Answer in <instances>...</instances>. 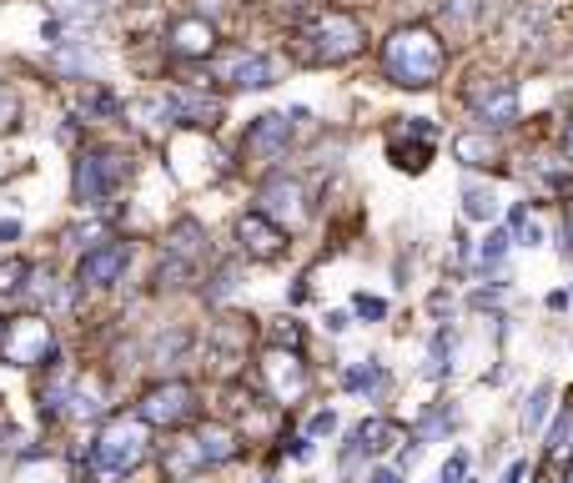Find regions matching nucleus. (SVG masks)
Listing matches in <instances>:
<instances>
[{"mask_svg": "<svg viewBox=\"0 0 573 483\" xmlns=\"http://www.w3.org/2000/svg\"><path fill=\"white\" fill-rule=\"evenodd\" d=\"M443 66H448V45L438 41V31H428V25H402V31H392L388 45H382V71H388L392 86L428 91V86H438Z\"/></svg>", "mask_w": 573, "mask_h": 483, "instance_id": "nucleus-1", "label": "nucleus"}, {"mask_svg": "<svg viewBox=\"0 0 573 483\" xmlns=\"http://www.w3.org/2000/svg\"><path fill=\"white\" fill-rule=\"evenodd\" d=\"M152 459V423L141 413H111L91 443V479L116 483Z\"/></svg>", "mask_w": 573, "mask_h": 483, "instance_id": "nucleus-2", "label": "nucleus"}, {"mask_svg": "<svg viewBox=\"0 0 573 483\" xmlns=\"http://www.w3.org/2000/svg\"><path fill=\"white\" fill-rule=\"evenodd\" d=\"M362 21H357L352 11H313L303 25H297V51H303V61H313V66H342V61H352L357 51H362Z\"/></svg>", "mask_w": 573, "mask_h": 483, "instance_id": "nucleus-3", "label": "nucleus"}, {"mask_svg": "<svg viewBox=\"0 0 573 483\" xmlns=\"http://www.w3.org/2000/svg\"><path fill=\"white\" fill-rule=\"evenodd\" d=\"M131 176V156L121 152V146H86V152L76 156V202L81 207H106L111 197H116L121 187H126Z\"/></svg>", "mask_w": 573, "mask_h": 483, "instance_id": "nucleus-4", "label": "nucleus"}, {"mask_svg": "<svg viewBox=\"0 0 573 483\" xmlns=\"http://www.w3.org/2000/svg\"><path fill=\"white\" fill-rule=\"evenodd\" d=\"M257 383L277 408H297L307 393H313V373H307L303 352H293V348H267L262 352Z\"/></svg>", "mask_w": 573, "mask_h": 483, "instance_id": "nucleus-5", "label": "nucleus"}, {"mask_svg": "<svg viewBox=\"0 0 573 483\" xmlns=\"http://www.w3.org/2000/svg\"><path fill=\"white\" fill-rule=\"evenodd\" d=\"M136 413L152 423V429H186V423H196V413H202V403H196V388L182 383V378H166V383H152L146 393H141Z\"/></svg>", "mask_w": 573, "mask_h": 483, "instance_id": "nucleus-6", "label": "nucleus"}, {"mask_svg": "<svg viewBox=\"0 0 573 483\" xmlns=\"http://www.w3.org/2000/svg\"><path fill=\"white\" fill-rule=\"evenodd\" d=\"M0 358L16 362V368H55V332H51V322H45L41 312L6 322V352H0Z\"/></svg>", "mask_w": 573, "mask_h": 483, "instance_id": "nucleus-7", "label": "nucleus"}, {"mask_svg": "<svg viewBox=\"0 0 573 483\" xmlns=\"http://www.w3.org/2000/svg\"><path fill=\"white\" fill-rule=\"evenodd\" d=\"M212 81H222V86H232V91H262L277 81V71H272V61L262 51L227 45V51L212 55Z\"/></svg>", "mask_w": 573, "mask_h": 483, "instance_id": "nucleus-8", "label": "nucleus"}, {"mask_svg": "<svg viewBox=\"0 0 573 483\" xmlns=\"http://www.w3.org/2000/svg\"><path fill=\"white\" fill-rule=\"evenodd\" d=\"M468 106H473V116L483 121V132L488 126L503 132V126L519 121V91H513V81H503V76H473V86H468Z\"/></svg>", "mask_w": 573, "mask_h": 483, "instance_id": "nucleus-9", "label": "nucleus"}, {"mask_svg": "<svg viewBox=\"0 0 573 483\" xmlns=\"http://www.w3.org/2000/svg\"><path fill=\"white\" fill-rule=\"evenodd\" d=\"M237 247H242V257H252V263H277V257L287 253V227L272 222L267 212H242L237 217Z\"/></svg>", "mask_w": 573, "mask_h": 483, "instance_id": "nucleus-10", "label": "nucleus"}, {"mask_svg": "<svg viewBox=\"0 0 573 483\" xmlns=\"http://www.w3.org/2000/svg\"><path fill=\"white\" fill-rule=\"evenodd\" d=\"M131 267V242H96L76 263V287H111Z\"/></svg>", "mask_w": 573, "mask_h": 483, "instance_id": "nucleus-11", "label": "nucleus"}, {"mask_svg": "<svg viewBox=\"0 0 573 483\" xmlns=\"http://www.w3.org/2000/svg\"><path fill=\"white\" fill-rule=\"evenodd\" d=\"M287 146H293V121L277 111L257 116L242 136V156H252V162H277V156H287Z\"/></svg>", "mask_w": 573, "mask_h": 483, "instance_id": "nucleus-12", "label": "nucleus"}, {"mask_svg": "<svg viewBox=\"0 0 573 483\" xmlns=\"http://www.w3.org/2000/svg\"><path fill=\"white\" fill-rule=\"evenodd\" d=\"M166 51L182 55V61H206V55H217V31L206 16H182L166 31Z\"/></svg>", "mask_w": 573, "mask_h": 483, "instance_id": "nucleus-13", "label": "nucleus"}, {"mask_svg": "<svg viewBox=\"0 0 573 483\" xmlns=\"http://www.w3.org/2000/svg\"><path fill=\"white\" fill-rule=\"evenodd\" d=\"M398 443H412L408 433H402V423H392V418H368V423H357V433L347 439V453H342V469H352V459L357 453H388V449H398Z\"/></svg>", "mask_w": 573, "mask_h": 483, "instance_id": "nucleus-14", "label": "nucleus"}, {"mask_svg": "<svg viewBox=\"0 0 573 483\" xmlns=\"http://www.w3.org/2000/svg\"><path fill=\"white\" fill-rule=\"evenodd\" d=\"M262 202H267V207H257V212H267L272 222L287 217V227H303V217H307V207H303V182H293V176H277V182L262 192Z\"/></svg>", "mask_w": 573, "mask_h": 483, "instance_id": "nucleus-15", "label": "nucleus"}, {"mask_svg": "<svg viewBox=\"0 0 573 483\" xmlns=\"http://www.w3.org/2000/svg\"><path fill=\"white\" fill-rule=\"evenodd\" d=\"M166 257H176V263H186V267H202V257H206L202 222H192V217L176 222V227L166 232Z\"/></svg>", "mask_w": 573, "mask_h": 483, "instance_id": "nucleus-16", "label": "nucleus"}, {"mask_svg": "<svg viewBox=\"0 0 573 483\" xmlns=\"http://www.w3.org/2000/svg\"><path fill=\"white\" fill-rule=\"evenodd\" d=\"M252 338H257V328H252V318H242V312H227V318H217L212 328H206V342H212L217 352H232V358L247 352Z\"/></svg>", "mask_w": 573, "mask_h": 483, "instance_id": "nucleus-17", "label": "nucleus"}, {"mask_svg": "<svg viewBox=\"0 0 573 483\" xmlns=\"http://www.w3.org/2000/svg\"><path fill=\"white\" fill-rule=\"evenodd\" d=\"M166 106H172L176 121H186V126H206V132L222 121V101H206V96H196V91H172Z\"/></svg>", "mask_w": 573, "mask_h": 483, "instance_id": "nucleus-18", "label": "nucleus"}, {"mask_svg": "<svg viewBox=\"0 0 573 483\" xmlns=\"http://www.w3.org/2000/svg\"><path fill=\"white\" fill-rule=\"evenodd\" d=\"M71 398H76V378L71 373H61V368H51V378L41 383V393H35V403H41V418H61V413H71Z\"/></svg>", "mask_w": 573, "mask_h": 483, "instance_id": "nucleus-19", "label": "nucleus"}, {"mask_svg": "<svg viewBox=\"0 0 573 483\" xmlns=\"http://www.w3.org/2000/svg\"><path fill=\"white\" fill-rule=\"evenodd\" d=\"M453 156L463 166H498V162H503V152H498V142L488 132H463L453 142Z\"/></svg>", "mask_w": 573, "mask_h": 483, "instance_id": "nucleus-20", "label": "nucleus"}, {"mask_svg": "<svg viewBox=\"0 0 573 483\" xmlns=\"http://www.w3.org/2000/svg\"><path fill=\"white\" fill-rule=\"evenodd\" d=\"M543 453H549L553 463L573 453V408H559V418H553V429H549V443H543Z\"/></svg>", "mask_w": 573, "mask_h": 483, "instance_id": "nucleus-21", "label": "nucleus"}, {"mask_svg": "<svg viewBox=\"0 0 573 483\" xmlns=\"http://www.w3.org/2000/svg\"><path fill=\"white\" fill-rule=\"evenodd\" d=\"M35 267L25 263V257H6L0 263V297H21L25 292V277H31Z\"/></svg>", "mask_w": 573, "mask_h": 483, "instance_id": "nucleus-22", "label": "nucleus"}, {"mask_svg": "<svg viewBox=\"0 0 573 483\" xmlns=\"http://www.w3.org/2000/svg\"><path fill=\"white\" fill-rule=\"evenodd\" d=\"M478 11H483V0H448V31H453V35H473Z\"/></svg>", "mask_w": 573, "mask_h": 483, "instance_id": "nucleus-23", "label": "nucleus"}, {"mask_svg": "<svg viewBox=\"0 0 573 483\" xmlns=\"http://www.w3.org/2000/svg\"><path fill=\"white\" fill-rule=\"evenodd\" d=\"M463 217L493 222V217H498V197H493L488 187H463Z\"/></svg>", "mask_w": 573, "mask_h": 483, "instance_id": "nucleus-24", "label": "nucleus"}, {"mask_svg": "<svg viewBox=\"0 0 573 483\" xmlns=\"http://www.w3.org/2000/svg\"><path fill=\"white\" fill-rule=\"evenodd\" d=\"M448 358H453V332L438 328V338H433V358H428V368H422V373H428V378H448V373H453V362H448Z\"/></svg>", "mask_w": 573, "mask_h": 483, "instance_id": "nucleus-25", "label": "nucleus"}, {"mask_svg": "<svg viewBox=\"0 0 573 483\" xmlns=\"http://www.w3.org/2000/svg\"><path fill=\"white\" fill-rule=\"evenodd\" d=\"M347 388H352V393H382L388 373H382L378 362H368V368H352V373H347Z\"/></svg>", "mask_w": 573, "mask_h": 483, "instance_id": "nucleus-26", "label": "nucleus"}, {"mask_svg": "<svg viewBox=\"0 0 573 483\" xmlns=\"http://www.w3.org/2000/svg\"><path fill=\"white\" fill-rule=\"evenodd\" d=\"M549 403H553V388L543 383V388H533V398L523 403V429H543V418H549Z\"/></svg>", "mask_w": 573, "mask_h": 483, "instance_id": "nucleus-27", "label": "nucleus"}, {"mask_svg": "<svg viewBox=\"0 0 573 483\" xmlns=\"http://www.w3.org/2000/svg\"><path fill=\"white\" fill-rule=\"evenodd\" d=\"M55 11L65 21H96L101 11H111V0H55Z\"/></svg>", "mask_w": 573, "mask_h": 483, "instance_id": "nucleus-28", "label": "nucleus"}, {"mask_svg": "<svg viewBox=\"0 0 573 483\" xmlns=\"http://www.w3.org/2000/svg\"><path fill=\"white\" fill-rule=\"evenodd\" d=\"M272 348L303 352V328H297V318H277V322H272Z\"/></svg>", "mask_w": 573, "mask_h": 483, "instance_id": "nucleus-29", "label": "nucleus"}, {"mask_svg": "<svg viewBox=\"0 0 573 483\" xmlns=\"http://www.w3.org/2000/svg\"><path fill=\"white\" fill-rule=\"evenodd\" d=\"M31 292H35V302H41V308H61V302H65V292L55 287L51 273H35V287H31Z\"/></svg>", "mask_w": 573, "mask_h": 483, "instance_id": "nucleus-30", "label": "nucleus"}, {"mask_svg": "<svg viewBox=\"0 0 573 483\" xmlns=\"http://www.w3.org/2000/svg\"><path fill=\"white\" fill-rule=\"evenodd\" d=\"M503 253H509V237H503V232H488L483 247H478V263H483V267H498V263H503Z\"/></svg>", "mask_w": 573, "mask_h": 483, "instance_id": "nucleus-31", "label": "nucleus"}, {"mask_svg": "<svg viewBox=\"0 0 573 483\" xmlns=\"http://www.w3.org/2000/svg\"><path fill=\"white\" fill-rule=\"evenodd\" d=\"M16 121H21V101H16L11 86H0V132H11Z\"/></svg>", "mask_w": 573, "mask_h": 483, "instance_id": "nucleus-32", "label": "nucleus"}, {"mask_svg": "<svg viewBox=\"0 0 573 483\" xmlns=\"http://www.w3.org/2000/svg\"><path fill=\"white\" fill-rule=\"evenodd\" d=\"M513 232H519V242H529V247H533V242H543V232L533 227L529 212H523V207H513Z\"/></svg>", "mask_w": 573, "mask_h": 483, "instance_id": "nucleus-33", "label": "nucleus"}, {"mask_svg": "<svg viewBox=\"0 0 573 483\" xmlns=\"http://www.w3.org/2000/svg\"><path fill=\"white\" fill-rule=\"evenodd\" d=\"M352 308H357V312H362V318H388V302H382V297H368V292L357 297Z\"/></svg>", "mask_w": 573, "mask_h": 483, "instance_id": "nucleus-34", "label": "nucleus"}, {"mask_svg": "<svg viewBox=\"0 0 573 483\" xmlns=\"http://www.w3.org/2000/svg\"><path fill=\"white\" fill-rule=\"evenodd\" d=\"M232 287H237V273H232V267H222V273L212 277V287H206V297H227Z\"/></svg>", "mask_w": 573, "mask_h": 483, "instance_id": "nucleus-35", "label": "nucleus"}, {"mask_svg": "<svg viewBox=\"0 0 573 483\" xmlns=\"http://www.w3.org/2000/svg\"><path fill=\"white\" fill-rule=\"evenodd\" d=\"M463 469H468V459L463 453H453V459L443 463V483H463Z\"/></svg>", "mask_w": 573, "mask_h": 483, "instance_id": "nucleus-36", "label": "nucleus"}, {"mask_svg": "<svg viewBox=\"0 0 573 483\" xmlns=\"http://www.w3.org/2000/svg\"><path fill=\"white\" fill-rule=\"evenodd\" d=\"M337 429V413H332V408H323V413H313V429H307V433H332Z\"/></svg>", "mask_w": 573, "mask_h": 483, "instance_id": "nucleus-37", "label": "nucleus"}, {"mask_svg": "<svg viewBox=\"0 0 573 483\" xmlns=\"http://www.w3.org/2000/svg\"><path fill=\"white\" fill-rule=\"evenodd\" d=\"M529 479V463H509V473H503V483H523Z\"/></svg>", "mask_w": 573, "mask_h": 483, "instance_id": "nucleus-38", "label": "nucleus"}, {"mask_svg": "<svg viewBox=\"0 0 573 483\" xmlns=\"http://www.w3.org/2000/svg\"><path fill=\"white\" fill-rule=\"evenodd\" d=\"M11 237H21V222H0V242H11Z\"/></svg>", "mask_w": 573, "mask_h": 483, "instance_id": "nucleus-39", "label": "nucleus"}, {"mask_svg": "<svg viewBox=\"0 0 573 483\" xmlns=\"http://www.w3.org/2000/svg\"><path fill=\"white\" fill-rule=\"evenodd\" d=\"M372 483H402V479L392 469H378V473H372Z\"/></svg>", "mask_w": 573, "mask_h": 483, "instance_id": "nucleus-40", "label": "nucleus"}, {"mask_svg": "<svg viewBox=\"0 0 573 483\" xmlns=\"http://www.w3.org/2000/svg\"><path fill=\"white\" fill-rule=\"evenodd\" d=\"M563 227H569V237H573V197H569V207H563Z\"/></svg>", "mask_w": 573, "mask_h": 483, "instance_id": "nucleus-41", "label": "nucleus"}, {"mask_svg": "<svg viewBox=\"0 0 573 483\" xmlns=\"http://www.w3.org/2000/svg\"><path fill=\"white\" fill-rule=\"evenodd\" d=\"M563 152H569V156H573V126H569V136H563Z\"/></svg>", "mask_w": 573, "mask_h": 483, "instance_id": "nucleus-42", "label": "nucleus"}, {"mask_svg": "<svg viewBox=\"0 0 573 483\" xmlns=\"http://www.w3.org/2000/svg\"><path fill=\"white\" fill-rule=\"evenodd\" d=\"M0 352H6V318H0Z\"/></svg>", "mask_w": 573, "mask_h": 483, "instance_id": "nucleus-43", "label": "nucleus"}, {"mask_svg": "<svg viewBox=\"0 0 573 483\" xmlns=\"http://www.w3.org/2000/svg\"><path fill=\"white\" fill-rule=\"evenodd\" d=\"M182 483H206V473H192V479H182Z\"/></svg>", "mask_w": 573, "mask_h": 483, "instance_id": "nucleus-44", "label": "nucleus"}, {"mask_svg": "<svg viewBox=\"0 0 573 483\" xmlns=\"http://www.w3.org/2000/svg\"><path fill=\"white\" fill-rule=\"evenodd\" d=\"M533 483H559V479H549V473H543V479H533Z\"/></svg>", "mask_w": 573, "mask_h": 483, "instance_id": "nucleus-45", "label": "nucleus"}, {"mask_svg": "<svg viewBox=\"0 0 573 483\" xmlns=\"http://www.w3.org/2000/svg\"><path fill=\"white\" fill-rule=\"evenodd\" d=\"M563 483H573V463H569V479H563Z\"/></svg>", "mask_w": 573, "mask_h": 483, "instance_id": "nucleus-46", "label": "nucleus"}, {"mask_svg": "<svg viewBox=\"0 0 573 483\" xmlns=\"http://www.w3.org/2000/svg\"><path fill=\"white\" fill-rule=\"evenodd\" d=\"M76 483H91V473H86V479H76Z\"/></svg>", "mask_w": 573, "mask_h": 483, "instance_id": "nucleus-47", "label": "nucleus"}]
</instances>
